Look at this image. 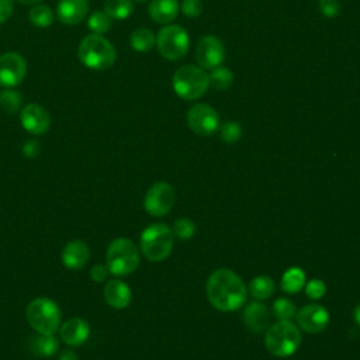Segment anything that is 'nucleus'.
<instances>
[{
	"label": "nucleus",
	"instance_id": "obj_39",
	"mask_svg": "<svg viewBox=\"0 0 360 360\" xmlns=\"http://www.w3.org/2000/svg\"><path fill=\"white\" fill-rule=\"evenodd\" d=\"M58 360H79V357H77V354H76L75 352L66 350V352H63L62 354H59Z\"/></svg>",
	"mask_w": 360,
	"mask_h": 360
},
{
	"label": "nucleus",
	"instance_id": "obj_20",
	"mask_svg": "<svg viewBox=\"0 0 360 360\" xmlns=\"http://www.w3.org/2000/svg\"><path fill=\"white\" fill-rule=\"evenodd\" d=\"M148 11L156 24H167L177 17L179 3L177 0H152Z\"/></svg>",
	"mask_w": 360,
	"mask_h": 360
},
{
	"label": "nucleus",
	"instance_id": "obj_14",
	"mask_svg": "<svg viewBox=\"0 0 360 360\" xmlns=\"http://www.w3.org/2000/svg\"><path fill=\"white\" fill-rule=\"evenodd\" d=\"M20 121L22 128L32 135H42L51 127V117L48 111L39 104H27L21 114Z\"/></svg>",
	"mask_w": 360,
	"mask_h": 360
},
{
	"label": "nucleus",
	"instance_id": "obj_13",
	"mask_svg": "<svg viewBox=\"0 0 360 360\" xmlns=\"http://www.w3.org/2000/svg\"><path fill=\"white\" fill-rule=\"evenodd\" d=\"M297 321L302 330L308 333H319L329 323V312L323 305L308 304L298 311Z\"/></svg>",
	"mask_w": 360,
	"mask_h": 360
},
{
	"label": "nucleus",
	"instance_id": "obj_5",
	"mask_svg": "<svg viewBox=\"0 0 360 360\" xmlns=\"http://www.w3.org/2000/svg\"><path fill=\"white\" fill-rule=\"evenodd\" d=\"M143 256L152 262L166 259L173 249V232L166 224H152L146 226L139 238Z\"/></svg>",
	"mask_w": 360,
	"mask_h": 360
},
{
	"label": "nucleus",
	"instance_id": "obj_18",
	"mask_svg": "<svg viewBox=\"0 0 360 360\" xmlns=\"http://www.w3.org/2000/svg\"><path fill=\"white\" fill-rule=\"evenodd\" d=\"M90 259V249L83 240H70L62 250V263L65 267L77 270L87 264Z\"/></svg>",
	"mask_w": 360,
	"mask_h": 360
},
{
	"label": "nucleus",
	"instance_id": "obj_16",
	"mask_svg": "<svg viewBox=\"0 0 360 360\" xmlns=\"http://www.w3.org/2000/svg\"><path fill=\"white\" fill-rule=\"evenodd\" d=\"M60 339L69 346L83 345L90 335L89 323L82 318H70L59 328Z\"/></svg>",
	"mask_w": 360,
	"mask_h": 360
},
{
	"label": "nucleus",
	"instance_id": "obj_32",
	"mask_svg": "<svg viewBox=\"0 0 360 360\" xmlns=\"http://www.w3.org/2000/svg\"><path fill=\"white\" fill-rule=\"evenodd\" d=\"M242 135V128L238 122L228 121L221 127V138L226 143H235Z\"/></svg>",
	"mask_w": 360,
	"mask_h": 360
},
{
	"label": "nucleus",
	"instance_id": "obj_8",
	"mask_svg": "<svg viewBox=\"0 0 360 360\" xmlns=\"http://www.w3.org/2000/svg\"><path fill=\"white\" fill-rule=\"evenodd\" d=\"M190 45L187 31L180 25H166L156 35V46L160 55L169 60L181 59Z\"/></svg>",
	"mask_w": 360,
	"mask_h": 360
},
{
	"label": "nucleus",
	"instance_id": "obj_3",
	"mask_svg": "<svg viewBox=\"0 0 360 360\" xmlns=\"http://www.w3.org/2000/svg\"><path fill=\"white\" fill-rule=\"evenodd\" d=\"M301 343L298 328L290 321H278L269 326L264 335L266 349L276 357L291 356Z\"/></svg>",
	"mask_w": 360,
	"mask_h": 360
},
{
	"label": "nucleus",
	"instance_id": "obj_11",
	"mask_svg": "<svg viewBox=\"0 0 360 360\" xmlns=\"http://www.w3.org/2000/svg\"><path fill=\"white\" fill-rule=\"evenodd\" d=\"M27 73V62L17 52L0 55V84L4 87L18 86Z\"/></svg>",
	"mask_w": 360,
	"mask_h": 360
},
{
	"label": "nucleus",
	"instance_id": "obj_21",
	"mask_svg": "<svg viewBox=\"0 0 360 360\" xmlns=\"http://www.w3.org/2000/svg\"><path fill=\"white\" fill-rule=\"evenodd\" d=\"M58 347H59V342L55 338V335L38 333V336L30 340L31 353L39 357H51L58 352Z\"/></svg>",
	"mask_w": 360,
	"mask_h": 360
},
{
	"label": "nucleus",
	"instance_id": "obj_30",
	"mask_svg": "<svg viewBox=\"0 0 360 360\" xmlns=\"http://www.w3.org/2000/svg\"><path fill=\"white\" fill-rule=\"evenodd\" d=\"M21 104V94L15 90L6 89L0 93V107L7 112V114H14L18 111Z\"/></svg>",
	"mask_w": 360,
	"mask_h": 360
},
{
	"label": "nucleus",
	"instance_id": "obj_19",
	"mask_svg": "<svg viewBox=\"0 0 360 360\" xmlns=\"http://www.w3.org/2000/svg\"><path fill=\"white\" fill-rule=\"evenodd\" d=\"M103 295H104L105 302L115 309L127 308L132 298V292H131V288L128 287V284L118 278L110 280L105 284Z\"/></svg>",
	"mask_w": 360,
	"mask_h": 360
},
{
	"label": "nucleus",
	"instance_id": "obj_1",
	"mask_svg": "<svg viewBox=\"0 0 360 360\" xmlns=\"http://www.w3.org/2000/svg\"><path fill=\"white\" fill-rule=\"evenodd\" d=\"M207 297L211 305L222 312L236 311L248 297L242 278L229 269H218L207 280Z\"/></svg>",
	"mask_w": 360,
	"mask_h": 360
},
{
	"label": "nucleus",
	"instance_id": "obj_24",
	"mask_svg": "<svg viewBox=\"0 0 360 360\" xmlns=\"http://www.w3.org/2000/svg\"><path fill=\"white\" fill-rule=\"evenodd\" d=\"M305 285V273L300 267H291L281 277V288L285 292H298Z\"/></svg>",
	"mask_w": 360,
	"mask_h": 360
},
{
	"label": "nucleus",
	"instance_id": "obj_38",
	"mask_svg": "<svg viewBox=\"0 0 360 360\" xmlns=\"http://www.w3.org/2000/svg\"><path fill=\"white\" fill-rule=\"evenodd\" d=\"M22 153L27 158H35L39 153V143L37 141H28L22 146Z\"/></svg>",
	"mask_w": 360,
	"mask_h": 360
},
{
	"label": "nucleus",
	"instance_id": "obj_41",
	"mask_svg": "<svg viewBox=\"0 0 360 360\" xmlns=\"http://www.w3.org/2000/svg\"><path fill=\"white\" fill-rule=\"evenodd\" d=\"M17 1H20L22 4H35V3H39L42 0H17Z\"/></svg>",
	"mask_w": 360,
	"mask_h": 360
},
{
	"label": "nucleus",
	"instance_id": "obj_31",
	"mask_svg": "<svg viewBox=\"0 0 360 360\" xmlns=\"http://www.w3.org/2000/svg\"><path fill=\"white\" fill-rule=\"evenodd\" d=\"M173 235L180 239V240H187L190 239L194 232H195V225L193 224V221H190L188 218H179L174 221L173 229H172Z\"/></svg>",
	"mask_w": 360,
	"mask_h": 360
},
{
	"label": "nucleus",
	"instance_id": "obj_29",
	"mask_svg": "<svg viewBox=\"0 0 360 360\" xmlns=\"http://www.w3.org/2000/svg\"><path fill=\"white\" fill-rule=\"evenodd\" d=\"M297 314L295 305L287 298H277L273 302V315L280 321H291Z\"/></svg>",
	"mask_w": 360,
	"mask_h": 360
},
{
	"label": "nucleus",
	"instance_id": "obj_27",
	"mask_svg": "<svg viewBox=\"0 0 360 360\" xmlns=\"http://www.w3.org/2000/svg\"><path fill=\"white\" fill-rule=\"evenodd\" d=\"M28 18L32 25L39 27V28H46L53 22L55 14L51 7H48L45 4H37L30 10Z\"/></svg>",
	"mask_w": 360,
	"mask_h": 360
},
{
	"label": "nucleus",
	"instance_id": "obj_42",
	"mask_svg": "<svg viewBox=\"0 0 360 360\" xmlns=\"http://www.w3.org/2000/svg\"><path fill=\"white\" fill-rule=\"evenodd\" d=\"M135 1H146V0H135Z\"/></svg>",
	"mask_w": 360,
	"mask_h": 360
},
{
	"label": "nucleus",
	"instance_id": "obj_34",
	"mask_svg": "<svg viewBox=\"0 0 360 360\" xmlns=\"http://www.w3.org/2000/svg\"><path fill=\"white\" fill-rule=\"evenodd\" d=\"M180 7H181V13L190 18H195L202 13L201 0H183Z\"/></svg>",
	"mask_w": 360,
	"mask_h": 360
},
{
	"label": "nucleus",
	"instance_id": "obj_26",
	"mask_svg": "<svg viewBox=\"0 0 360 360\" xmlns=\"http://www.w3.org/2000/svg\"><path fill=\"white\" fill-rule=\"evenodd\" d=\"M103 7V11L111 20H124L129 17L134 10V4L131 0H105Z\"/></svg>",
	"mask_w": 360,
	"mask_h": 360
},
{
	"label": "nucleus",
	"instance_id": "obj_23",
	"mask_svg": "<svg viewBox=\"0 0 360 360\" xmlns=\"http://www.w3.org/2000/svg\"><path fill=\"white\" fill-rule=\"evenodd\" d=\"M131 46L138 52H149L156 45V38L149 28H136L129 37Z\"/></svg>",
	"mask_w": 360,
	"mask_h": 360
},
{
	"label": "nucleus",
	"instance_id": "obj_17",
	"mask_svg": "<svg viewBox=\"0 0 360 360\" xmlns=\"http://www.w3.org/2000/svg\"><path fill=\"white\" fill-rule=\"evenodd\" d=\"M243 322L253 333H262L267 330L270 325V314L266 305L259 301H252L243 311Z\"/></svg>",
	"mask_w": 360,
	"mask_h": 360
},
{
	"label": "nucleus",
	"instance_id": "obj_7",
	"mask_svg": "<svg viewBox=\"0 0 360 360\" xmlns=\"http://www.w3.org/2000/svg\"><path fill=\"white\" fill-rule=\"evenodd\" d=\"M107 267L114 276H127L139 264V253L135 243L128 238L114 239L107 249Z\"/></svg>",
	"mask_w": 360,
	"mask_h": 360
},
{
	"label": "nucleus",
	"instance_id": "obj_9",
	"mask_svg": "<svg viewBox=\"0 0 360 360\" xmlns=\"http://www.w3.org/2000/svg\"><path fill=\"white\" fill-rule=\"evenodd\" d=\"M176 200L174 188L166 181H158L149 187L143 198L145 210L153 217L166 215Z\"/></svg>",
	"mask_w": 360,
	"mask_h": 360
},
{
	"label": "nucleus",
	"instance_id": "obj_35",
	"mask_svg": "<svg viewBox=\"0 0 360 360\" xmlns=\"http://www.w3.org/2000/svg\"><path fill=\"white\" fill-rule=\"evenodd\" d=\"M318 7H319V11L328 18L336 17L340 11V4L338 0H319Z\"/></svg>",
	"mask_w": 360,
	"mask_h": 360
},
{
	"label": "nucleus",
	"instance_id": "obj_28",
	"mask_svg": "<svg viewBox=\"0 0 360 360\" xmlns=\"http://www.w3.org/2000/svg\"><path fill=\"white\" fill-rule=\"evenodd\" d=\"M87 27L90 31H93L94 34H104L111 28V18L100 10H96L90 14L89 20H87Z\"/></svg>",
	"mask_w": 360,
	"mask_h": 360
},
{
	"label": "nucleus",
	"instance_id": "obj_36",
	"mask_svg": "<svg viewBox=\"0 0 360 360\" xmlns=\"http://www.w3.org/2000/svg\"><path fill=\"white\" fill-rule=\"evenodd\" d=\"M110 274V270L107 266L104 264H94L90 270V277L96 281V283H101L104 281Z\"/></svg>",
	"mask_w": 360,
	"mask_h": 360
},
{
	"label": "nucleus",
	"instance_id": "obj_40",
	"mask_svg": "<svg viewBox=\"0 0 360 360\" xmlns=\"http://www.w3.org/2000/svg\"><path fill=\"white\" fill-rule=\"evenodd\" d=\"M353 319L356 321V323L360 326V302L354 307L353 309Z\"/></svg>",
	"mask_w": 360,
	"mask_h": 360
},
{
	"label": "nucleus",
	"instance_id": "obj_37",
	"mask_svg": "<svg viewBox=\"0 0 360 360\" xmlns=\"http://www.w3.org/2000/svg\"><path fill=\"white\" fill-rule=\"evenodd\" d=\"M13 7V0H0V24L11 17Z\"/></svg>",
	"mask_w": 360,
	"mask_h": 360
},
{
	"label": "nucleus",
	"instance_id": "obj_6",
	"mask_svg": "<svg viewBox=\"0 0 360 360\" xmlns=\"http://www.w3.org/2000/svg\"><path fill=\"white\" fill-rule=\"evenodd\" d=\"M59 307L49 298L38 297L27 307V321L34 330L44 335H55L60 328Z\"/></svg>",
	"mask_w": 360,
	"mask_h": 360
},
{
	"label": "nucleus",
	"instance_id": "obj_12",
	"mask_svg": "<svg viewBox=\"0 0 360 360\" xmlns=\"http://www.w3.org/2000/svg\"><path fill=\"white\" fill-rule=\"evenodd\" d=\"M225 59V49L222 42L214 35L202 37L195 48V60L202 69H212L219 66Z\"/></svg>",
	"mask_w": 360,
	"mask_h": 360
},
{
	"label": "nucleus",
	"instance_id": "obj_22",
	"mask_svg": "<svg viewBox=\"0 0 360 360\" xmlns=\"http://www.w3.org/2000/svg\"><path fill=\"white\" fill-rule=\"evenodd\" d=\"M274 281L267 276H257L249 283V292L257 301L267 300L274 292Z\"/></svg>",
	"mask_w": 360,
	"mask_h": 360
},
{
	"label": "nucleus",
	"instance_id": "obj_10",
	"mask_svg": "<svg viewBox=\"0 0 360 360\" xmlns=\"http://www.w3.org/2000/svg\"><path fill=\"white\" fill-rule=\"evenodd\" d=\"M187 124L194 134L210 136L219 128V115L208 104H194L187 111Z\"/></svg>",
	"mask_w": 360,
	"mask_h": 360
},
{
	"label": "nucleus",
	"instance_id": "obj_2",
	"mask_svg": "<svg viewBox=\"0 0 360 360\" xmlns=\"http://www.w3.org/2000/svg\"><path fill=\"white\" fill-rule=\"evenodd\" d=\"M77 56L80 62L94 70H105L115 62V48L100 34L84 37L79 45Z\"/></svg>",
	"mask_w": 360,
	"mask_h": 360
},
{
	"label": "nucleus",
	"instance_id": "obj_33",
	"mask_svg": "<svg viewBox=\"0 0 360 360\" xmlns=\"http://www.w3.org/2000/svg\"><path fill=\"white\" fill-rule=\"evenodd\" d=\"M325 283L319 278H314L305 284V294L312 300H319L325 295Z\"/></svg>",
	"mask_w": 360,
	"mask_h": 360
},
{
	"label": "nucleus",
	"instance_id": "obj_25",
	"mask_svg": "<svg viewBox=\"0 0 360 360\" xmlns=\"http://www.w3.org/2000/svg\"><path fill=\"white\" fill-rule=\"evenodd\" d=\"M210 75H208V83L215 89V90H219V91H224V90H228L232 83H233V73L219 65V66H215L212 69H210Z\"/></svg>",
	"mask_w": 360,
	"mask_h": 360
},
{
	"label": "nucleus",
	"instance_id": "obj_15",
	"mask_svg": "<svg viewBox=\"0 0 360 360\" xmlns=\"http://www.w3.org/2000/svg\"><path fill=\"white\" fill-rule=\"evenodd\" d=\"M87 0H59L56 15L62 24L76 25L87 15Z\"/></svg>",
	"mask_w": 360,
	"mask_h": 360
},
{
	"label": "nucleus",
	"instance_id": "obj_4",
	"mask_svg": "<svg viewBox=\"0 0 360 360\" xmlns=\"http://www.w3.org/2000/svg\"><path fill=\"white\" fill-rule=\"evenodd\" d=\"M208 75L202 68L184 65L173 75V90L183 100H197L208 89Z\"/></svg>",
	"mask_w": 360,
	"mask_h": 360
}]
</instances>
